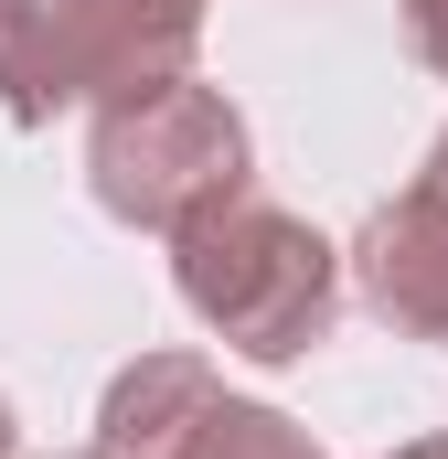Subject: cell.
Instances as JSON below:
<instances>
[{
	"mask_svg": "<svg viewBox=\"0 0 448 459\" xmlns=\"http://www.w3.org/2000/svg\"><path fill=\"white\" fill-rule=\"evenodd\" d=\"M171 246H182V299H193V321H203L224 352L299 363V352L332 332V310H341V256L299 225V214L256 204V193L193 214Z\"/></svg>",
	"mask_w": 448,
	"mask_h": 459,
	"instance_id": "6da1fadb",
	"label": "cell"
},
{
	"mask_svg": "<svg viewBox=\"0 0 448 459\" xmlns=\"http://www.w3.org/2000/svg\"><path fill=\"white\" fill-rule=\"evenodd\" d=\"M203 0H0V117L43 128L54 108H117L193 65Z\"/></svg>",
	"mask_w": 448,
	"mask_h": 459,
	"instance_id": "7a4b0ae2",
	"label": "cell"
},
{
	"mask_svg": "<svg viewBox=\"0 0 448 459\" xmlns=\"http://www.w3.org/2000/svg\"><path fill=\"white\" fill-rule=\"evenodd\" d=\"M86 171H97V204H108L117 225L182 235L193 214H214V204L246 193V117L224 108L214 86H193V75L139 86V97L97 108Z\"/></svg>",
	"mask_w": 448,
	"mask_h": 459,
	"instance_id": "3957f363",
	"label": "cell"
},
{
	"mask_svg": "<svg viewBox=\"0 0 448 459\" xmlns=\"http://www.w3.org/2000/svg\"><path fill=\"white\" fill-rule=\"evenodd\" d=\"M352 278H363L374 321H395L406 342H448V139L427 150V171L363 225Z\"/></svg>",
	"mask_w": 448,
	"mask_h": 459,
	"instance_id": "277c9868",
	"label": "cell"
},
{
	"mask_svg": "<svg viewBox=\"0 0 448 459\" xmlns=\"http://www.w3.org/2000/svg\"><path fill=\"white\" fill-rule=\"evenodd\" d=\"M224 406L214 363L203 352H139L108 385V417H97V449L108 459H182L203 438V417Z\"/></svg>",
	"mask_w": 448,
	"mask_h": 459,
	"instance_id": "5b68a950",
	"label": "cell"
},
{
	"mask_svg": "<svg viewBox=\"0 0 448 459\" xmlns=\"http://www.w3.org/2000/svg\"><path fill=\"white\" fill-rule=\"evenodd\" d=\"M182 459H321V449H310L278 406H235V395H224L214 417H203V438H193Z\"/></svg>",
	"mask_w": 448,
	"mask_h": 459,
	"instance_id": "8992f818",
	"label": "cell"
},
{
	"mask_svg": "<svg viewBox=\"0 0 448 459\" xmlns=\"http://www.w3.org/2000/svg\"><path fill=\"white\" fill-rule=\"evenodd\" d=\"M406 43H417V65L448 75V0H406Z\"/></svg>",
	"mask_w": 448,
	"mask_h": 459,
	"instance_id": "52a82bcc",
	"label": "cell"
},
{
	"mask_svg": "<svg viewBox=\"0 0 448 459\" xmlns=\"http://www.w3.org/2000/svg\"><path fill=\"white\" fill-rule=\"evenodd\" d=\"M395 459H448V438H417V449H395Z\"/></svg>",
	"mask_w": 448,
	"mask_h": 459,
	"instance_id": "ba28073f",
	"label": "cell"
},
{
	"mask_svg": "<svg viewBox=\"0 0 448 459\" xmlns=\"http://www.w3.org/2000/svg\"><path fill=\"white\" fill-rule=\"evenodd\" d=\"M0 459H11V406H0Z\"/></svg>",
	"mask_w": 448,
	"mask_h": 459,
	"instance_id": "9c48e42d",
	"label": "cell"
},
{
	"mask_svg": "<svg viewBox=\"0 0 448 459\" xmlns=\"http://www.w3.org/2000/svg\"><path fill=\"white\" fill-rule=\"evenodd\" d=\"M86 459H108V449H86Z\"/></svg>",
	"mask_w": 448,
	"mask_h": 459,
	"instance_id": "30bf717a",
	"label": "cell"
}]
</instances>
